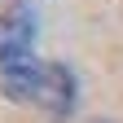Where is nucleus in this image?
<instances>
[{"label":"nucleus","mask_w":123,"mask_h":123,"mask_svg":"<svg viewBox=\"0 0 123 123\" xmlns=\"http://www.w3.org/2000/svg\"><path fill=\"white\" fill-rule=\"evenodd\" d=\"M35 101H40V105H49L53 114H66V110H70V101H75V79H70V70H66V66H49Z\"/></svg>","instance_id":"1"}]
</instances>
